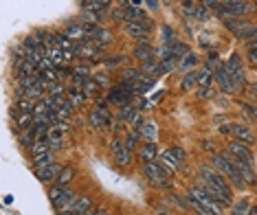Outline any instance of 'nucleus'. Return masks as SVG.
<instances>
[{
	"label": "nucleus",
	"mask_w": 257,
	"mask_h": 215,
	"mask_svg": "<svg viewBox=\"0 0 257 215\" xmlns=\"http://www.w3.org/2000/svg\"><path fill=\"white\" fill-rule=\"evenodd\" d=\"M213 167L218 169L222 176H227L233 187H238V189H244L246 187V180L242 178V173L238 171V167L231 162L229 154H213Z\"/></svg>",
	"instance_id": "f257e3e1"
},
{
	"label": "nucleus",
	"mask_w": 257,
	"mask_h": 215,
	"mask_svg": "<svg viewBox=\"0 0 257 215\" xmlns=\"http://www.w3.org/2000/svg\"><path fill=\"white\" fill-rule=\"evenodd\" d=\"M198 176H200V180L202 182H207V184H211V187H215L218 191H222L227 198L233 200V196H231V187H229V182H227V178L222 176L220 171H215L213 167H209V165H202L198 169Z\"/></svg>",
	"instance_id": "f03ea898"
},
{
	"label": "nucleus",
	"mask_w": 257,
	"mask_h": 215,
	"mask_svg": "<svg viewBox=\"0 0 257 215\" xmlns=\"http://www.w3.org/2000/svg\"><path fill=\"white\" fill-rule=\"evenodd\" d=\"M49 198H51V204H53L58 211H73V207H75V202H77V193H73L70 189H66V187H53L51 189V193H49Z\"/></svg>",
	"instance_id": "7ed1b4c3"
},
{
	"label": "nucleus",
	"mask_w": 257,
	"mask_h": 215,
	"mask_svg": "<svg viewBox=\"0 0 257 215\" xmlns=\"http://www.w3.org/2000/svg\"><path fill=\"white\" fill-rule=\"evenodd\" d=\"M224 27H227L238 40H242V42H253V40H257V24L229 18V20H224Z\"/></svg>",
	"instance_id": "20e7f679"
},
{
	"label": "nucleus",
	"mask_w": 257,
	"mask_h": 215,
	"mask_svg": "<svg viewBox=\"0 0 257 215\" xmlns=\"http://www.w3.org/2000/svg\"><path fill=\"white\" fill-rule=\"evenodd\" d=\"M143 173L147 176V180H150L152 184H156V187H169L172 184V180H169V171L165 167L161 165V162H145L143 165Z\"/></svg>",
	"instance_id": "39448f33"
},
{
	"label": "nucleus",
	"mask_w": 257,
	"mask_h": 215,
	"mask_svg": "<svg viewBox=\"0 0 257 215\" xmlns=\"http://www.w3.org/2000/svg\"><path fill=\"white\" fill-rule=\"evenodd\" d=\"M224 68H227L229 77L233 79V86H235V92H240L246 86V77H244V64L242 59H240V55H231L227 59V64H224Z\"/></svg>",
	"instance_id": "423d86ee"
},
{
	"label": "nucleus",
	"mask_w": 257,
	"mask_h": 215,
	"mask_svg": "<svg viewBox=\"0 0 257 215\" xmlns=\"http://www.w3.org/2000/svg\"><path fill=\"white\" fill-rule=\"evenodd\" d=\"M220 132H222V134H233L238 141L246 143L249 147L255 143V134L251 132L249 125H244V123H231V125H222V127H220Z\"/></svg>",
	"instance_id": "0eeeda50"
},
{
	"label": "nucleus",
	"mask_w": 257,
	"mask_h": 215,
	"mask_svg": "<svg viewBox=\"0 0 257 215\" xmlns=\"http://www.w3.org/2000/svg\"><path fill=\"white\" fill-rule=\"evenodd\" d=\"M92 29L95 27H90V24H86V22H73L64 29V35L68 40H73L75 44L77 42H88L90 35H92Z\"/></svg>",
	"instance_id": "6e6552de"
},
{
	"label": "nucleus",
	"mask_w": 257,
	"mask_h": 215,
	"mask_svg": "<svg viewBox=\"0 0 257 215\" xmlns=\"http://www.w3.org/2000/svg\"><path fill=\"white\" fill-rule=\"evenodd\" d=\"M88 121H90V125L92 127H110V123H112V116H110V112H108V104L106 101H97V106H95V110L88 114Z\"/></svg>",
	"instance_id": "1a4fd4ad"
},
{
	"label": "nucleus",
	"mask_w": 257,
	"mask_h": 215,
	"mask_svg": "<svg viewBox=\"0 0 257 215\" xmlns=\"http://www.w3.org/2000/svg\"><path fill=\"white\" fill-rule=\"evenodd\" d=\"M110 152H112V156H115V161H117L119 167H128L132 162V152L128 150L126 141H121V138H112Z\"/></svg>",
	"instance_id": "9d476101"
},
{
	"label": "nucleus",
	"mask_w": 257,
	"mask_h": 215,
	"mask_svg": "<svg viewBox=\"0 0 257 215\" xmlns=\"http://www.w3.org/2000/svg\"><path fill=\"white\" fill-rule=\"evenodd\" d=\"M189 196H193L200 204H202V207H207L209 211H213L215 215H222V209H224V207H222L220 202H215V200L209 196V193L204 191L202 187H192V189H189Z\"/></svg>",
	"instance_id": "9b49d317"
},
{
	"label": "nucleus",
	"mask_w": 257,
	"mask_h": 215,
	"mask_svg": "<svg viewBox=\"0 0 257 215\" xmlns=\"http://www.w3.org/2000/svg\"><path fill=\"white\" fill-rule=\"evenodd\" d=\"M75 55L79 59H92V61H97L99 57L97 55H101V49L97 46L92 40H88V42H77V46H75Z\"/></svg>",
	"instance_id": "f8f14e48"
},
{
	"label": "nucleus",
	"mask_w": 257,
	"mask_h": 215,
	"mask_svg": "<svg viewBox=\"0 0 257 215\" xmlns=\"http://www.w3.org/2000/svg\"><path fill=\"white\" fill-rule=\"evenodd\" d=\"M183 9H185V15H189L193 20H200V22L211 20V11L207 7H202V4H192L189 0H183Z\"/></svg>",
	"instance_id": "ddd939ff"
},
{
	"label": "nucleus",
	"mask_w": 257,
	"mask_h": 215,
	"mask_svg": "<svg viewBox=\"0 0 257 215\" xmlns=\"http://www.w3.org/2000/svg\"><path fill=\"white\" fill-rule=\"evenodd\" d=\"M62 169L64 167H60L58 162H51V165H44V167H35V176H38L40 182H55Z\"/></svg>",
	"instance_id": "4468645a"
},
{
	"label": "nucleus",
	"mask_w": 257,
	"mask_h": 215,
	"mask_svg": "<svg viewBox=\"0 0 257 215\" xmlns=\"http://www.w3.org/2000/svg\"><path fill=\"white\" fill-rule=\"evenodd\" d=\"M229 154L235 158H240V161H246V162H253V152H251V147L246 145V143L238 141L235 138L233 143H229Z\"/></svg>",
	"instance_id": "2eb2a0df"
},
{
	"label": "nucleus",
	"mask_w": 257,
	"mask_h": 215,
	"mask_svg": "<svg viewBox=\"0 0 257 215\" xmlns=\"http://www.w3.org/2000/svg\"><path fill=\"white\" fill-rule=\"evenodd\" d=\"M126 31L132 35V38L141 40V42H147V35L152 31V24L145 22H126Z\"/></svg>",
	"instance_id": "dca6fc26"
},
{
	"label": "nucleus",
	"mask_w": 257,
	"mask_h": 215,
	"mask_svg": "<svg viewBox=\"0 0 257 215\" xmlns=\"http://www.w3.org/2000/svg\"><path fill=\"white\" fill-rule=\"evenodd\" d=\"M132 55L141 61V64H147V61H154L156 59V53H154V49L147 42H141L134 46V51H132Z\"/></svg>",
	"instance_id": "f3484780"
},
{
	"label": "nucleus",
	"mask_w": 257,
	"mask_h": 215,
	"mask_svg": "<svg viewBox=\"0 0 257 215\" xmlns=\"http://www.w3.org/2000/svg\"><path fill=\"white\" fill-rule=\"evenodd\" d=\"M158 162H161V165L165 167L169 173H172V171H178V169H181V158L174 154V150H165V152H163L161 156H158Z\"/></svg>",
	"instance_id": "a211bd4d"
},
{
	"label": "nucleus",
	"mask_w": 257,
	"mask_h": 215,
	"mask_svg": "<svg viewBox=\"0 0 257 215\" xmlns=\"http://www.w3.org/2000/svg\"><path fill=\"white\" fill-rule=\"evenodd\" d=\"M213 75H215V81H218V86H220V90H222V92H235L233 79L229 77V73H227V68H224V66H218Z\"/></svg>",
	"instance_id": "6ab92c4d"
},
{
	"label": "nucleus",
	"mask_w": 257,
	"mask_h": 215,
	"mask_svg": "<svg viewBox=\"0 0 257 215\" xmlns=\"http://www.w3.org/2000/svg\"><path fill=\"white\" fill-rule=\"evenodd\" d=\"M138 156H141L143 165H145V162H156L158 156H161V152H158L156 143H143L141 150H138Z\"/></svg>",
	"instance_id": "aec40b11"
},
{
	"label": "nucleus",
	"mask_w": 257,
	"mask_h": 215,
	"mask_svg": "<svg viewBox=\"0 0 257 215\" xmlns=\"http://www.w3.org/2000/svg\"><path fill=\"white\" fill-rule=\"evenodd\" d=\"M141 75L145 77V79H150V81H156L158 77L163 75V68H161V61H147V64H143L141 66Z\"/></svg>",
	"instance_id": "412c9836"
},
{
	"label": "nucleus",
	"mask_w": 257,
	"mask_h": 215,
	"mask_svg": "<svg viewBox=\"0 0 257 215\" xmlns=\"http://www.w3.org/2000/svg\"><path fill=\"white\" fill-rule=\"evenodd\" d=\"M90 40L95 42L99 49H104V46H108L112 42V33L108 29H104V27H95L92 29V35H90Z\"/></svg>",
	"instance_id": "4be33fe9"
},
{
	"label": "nucleus",
	"mask_w": 257,
	"mask_h": 215,
	"mask_svg": "<svg viewBox=\"0 0 257 215\" xmlns=\"http://www.w3.org/2000/svg\"><path fill=\"white\" fill-rule=\"evenodd\" d=\"M66 97H68V99L73 101L75 108L84 106L86 101H88V95H86V90L79 88V86H68V88H66Z\"/></svg>",
	"instance_id": "5701e85b"
},
{
	"label": "nucleus",
	"mask_w": 257,
	"mask_h": 215,
	"mask_svg": "<svg viewBox=\"0 0 257 215\" xmlns=\"http://www.w3.org/2000/svg\"><path fill=\"white\" fill-rule=\"evenodd\" d=\"M92 211V200L90 196H79L73 207V213L75 215H81V213H90Z\"/></svg>",
	"instance_id": "b1692460"
},
{
	"label": "nucleus",
	"mask_w": 257,
	"mask_h": 215,
	"mask_svg": "<svg viewBox=\"0 0 257 215\" xmlns=\"http://www.w3.org/2000/svg\"><path fill=\"white\" fill-rule=\"evenodd\" d=\"M213 70L211 68H202V70H198V86L200 88H211V84H213Z\"/></svg>",
	"instance_id": "393cba45"
},
{
	"label": "nucleus",
	"mask_w": 257,
	"mask_h": 215,
	"mask_svg": "<svg viewBox=\"0 0 257 215\" xmlns=\"http://www.w3.org/2000/svg\"><path fill=\"white\" fill-rule=\"evenodd\" d=\"M156 134H158L156 123L147 121L145 125H143V130H141V138H145V143H154V141H156Z\"/></svg>",
	"instance_id": "a878e982"
},
{
	"label": "nucleus",
	"mask_w": 257,
	"mask_h": 215,
	"mask_svg": "<svg viewBox=\"0 0 257 215\" xmlns=\"http://www.w3.org/2000/svg\"><path fill=\"white\" fill-rule=\"evenodd\" d=\"M73 178H75V169L73 167H64L60 171V176H58V180H55V184H58V187H66V184L73 180Z\"/></svg>",
	"instance_id": "bb28decb"
},
{
	"label": "nucleus",
	"mask_w": 257,
	"mask_h": 215,
	"mask_svg": "<svg viewBox=\"0 0 257 215\" xmlns=\"http://www.w3.org/2000/svg\"><path fill=\"white\" fill-rule=\"evenodd\" d=\"M178 66H181V55H169L167 59H161L163 73H172V70L178 68Z\"/></svg>",
	"instance_id": "cd10ccee"
},
{
	"label": "nucleus",
	"mask_w": 257,
	"mask_h": 215,
	"mask_svg": "<svg viewBox=\"0 0 257 215\" xmlns=\"http://www.w3.org/2000/svg\"><path fill=\"white\" fill-rule=\"evenodd\" d=\"M196 84H198V73H193V70H189V73H185L183 81H181V90L189 92V90H192Z\"/></svg>",
	"instance_id": "c85d7f7f"
},
{
	"label": "nucleus",
	"mask_w": 257,
	"mask_h": 215,
	"mask_svg": "<svg viewBox=\"0 0 257 215\" xmlns=\"http://www.w3.org/2000/svg\"><path fill=\"white\" fill-rule=\"evenodd\" d=\"M81 7L88 9V11H97V13H101V11H106V9H108V4H106V2H101V0H81Z\"/></svg>",
	"instance_id": "c756f323"
},
{
	"label": "nucleus",
	"mask_w": 257,
	"mask_h": 215,
	"mask_svg": "<svg viewBox=\"0 0 257 215\" xmlns=\"http://www.w3.org/2000/svg\"><path fill=\"white\" fill-rule=\"evenodd\" d=\"M138 79H143V75H141V70H136V68H126L123 70V84H136Z\"/></svg>",
	"instance_id": "7c9ffc66"
},
{
	"label": "nucleus",
	"mask_w": 257,
	"mask_h": 215,
	"mask_svg": "<svg viewBox=\"0 0 257 215\" xmlns=\"http://www.w3.org/2000/svg\"><path fill=\"white\" fill-rule=\"evenodd\" d=\"M196 64H198V57H196V55H193V53H187V55H183L181 66H178V68L185 70V73H189V70H192Z\"/></svg>",
	"instance_id": "2f4dec72"
},
{
	"label": "nucleus",
	"mask_w": 257,
	"mask_h": 215,
	"mask_svg": "<svg viewBox=\"0 0 257 215\" xmlns=\"http://www.w3.org/2000/svg\"><path fill=\"white\" fill-rule=\"evenodd\" d=\"M251 211V204H249V200H238V202L233 204V209H231V215H249Z\"/></svg>",
	"instance_id": "473e14b6"
},
{
	"label": "nucleus",
	"mask_w": 257,
	"mask_h": 215,
	"mask_svg": "<svg viewBox=\"0 0 257 215\" xmlns=\"http://www.w3.org/2000/svg\"><path fill=\"white\" fill-rule=\"evenodd\" d=\"M187 202H189V207H192V209H193V211H196L198 215H215L213 211H209L207 207H202V204H200V202H198V200L193 198V196H189V193H187Z\"/></svg>",
	"instance_id": "72a5a7b5"
},
{
	"label": "nucleus",
	"mask_w": 257,
	"mask_h": 215,
	"mask_svg": "<svg viewBox=\"0 0 257 215\" xmlns=\"http://www.w3.org/2000/svg\"><path fill=\"white\" fill-rule=\"evenodd\" d=\"M31 161H33L35 167H44V165H51V162H55V154H53V152H46V154H42V156L31 158Z\"/></svg>",
	"instance_id": "f704fd0d"
},
{
	"label": "nucleus",
	"mask_w": 257,
	"mask_h": 215,
	"mask_svg": "<svg viewBox=\"0 0 257 215\" xmlns=\"http://www.w3.org/2000/svg\"><path fill=\"white\" fill-rule=\"evenodd\" d=\"M134 114H136V108L132 106V104L119 108V119L121 121H132V119H134Z\"/></svg>",
	"instance_id": "c9c22d12"
},
{
	"label": "nucleus",
	"mask_w": 257,
	"mask_h": 215,
	"mask_svg": "<svg viewBox=\"0 0 257 215\" xmlns=\"http://www.w3.org/2000/svg\"><path fill=\"white\" fill-rule=\"evenodd\" d=\"M70 75H77V77H90V66L84 64V61H79V64H75L73 68H70Z\"/></svg>",
	"instance_id": "e433bc0d"
},
{
	"label": "nucleus",
	"mask_w": 257,
	"mask_h": 215,
	"mask_svg": "<svg viewBox=\"0 0 257 215\" xmlns=\"http://www.w3.org/2000/svg\"><path fill=\"white\" fill-rule=\"evenodd\" d=\"M145 119H143V114H138V112H136V114H134V119H132L130 121V125H132V132H136V134L138 136H141V130H143V125H145Z\"/></svg>",
	"instance_id": "4c0bfd02"
},
{
	"label": "nucleus",
	"mask_w": 257,
	"mask_h": 215,
	"mask_svg": "<svg viewBox=\"0 0 257 215\" xmlns=\"http://www.w3.org/2000/svg\"><path fill=\"white\" fill-rule=\"evenodd\" d=\"M84 22H86V24H90V27H99V13L84 9Z\"/></svg>",
	"instance_id": "58836bf2"
},
{
	"label": "nucleus",
	"mask_w": 257,
	"mask_h": 215,
	"mask_svg": "<svg viewBox=\"0 0 257 215\" xmlns=\"http://www.w3.org/2000/svg\"><path fill=\"white\" fill-rule=\"evenodd\" d=\"M84 90H86V95L90 97V95H97V92L101 90V86L97 84L95 79H90V77H88V79H86V84H84Z\"/></svg>",
	"instance_id": "ea45409f"
},
{
	"label": "nucleus",
	"mask_w": 257,
	"mask_h": 215,
	"mask_svg": "<svg viewBox=\"0 0 257 215\" xmlns=\"http://www.w3.org/2000/svg\"><path fill=\"white\" fill-rule=\"evenodd\" d=\"M163 38H165L167 46H174V44H176V35H174V31L169 29V27H163Z\"/></svg>",
	"instance_id": "a19ab883"
},
{
	"label": "nucleus",
	"mask_w": 257,
	"mask_h": 215,
	"mask_svg": "<svg viewBox=\"0 0 257 215\" xmlns=\"http://www.w3.org/2000/svg\"><path fill=\"white\" fill-rule=\"evenodd\" d=\"M136 138H141V136L136 134V132H132V134L126 138V145H128V150H130V152H134V150H136Z\"/></svg>",
	"instance_id": "79ce46f5"
},
{
	"label": "nucleus",
	"mask_w": 257,
	"mask_h": 215,
	"mask_svg": "<svg viewBox=\"0 0 257 215\" xmlns=\"http://www.w3.org/2000/svg\"><path fill=\"white\" fill-rule=\"evenodd\" d=\"M242 110H246V112H249V114L257 121V108H255V106H251V104H242Z\"/></svg>",
	"instance_id": "37998d69"
},
{
	"label": "nucleus",
	"mask_w": 257,
	"mask_h": 215,
	"mask_svg": "<svg viewBox=\"0 0 257 215\" xmlns=\"http://www.w3.org/2000/svg\"><path fill=\"white\" fill-rule=\"evenodd\" d=\"M95 81H97L99 86H110V79H108V75H104V73L97 75V77H95Z\"/></svg>",
	"instance_id": "c03bdc74"
},
{
	"label": "nucleus",
	"mask_w": 257,
	"mask_h": 215,
	"mask_svg": "<svg viewBox=\"0 0 257 215\" xmlns=\"http://www.w3.org/2000/svg\"><path fill=\"white\" fill-rule=\"evenodd\" d=\"M246 59H249L251 64L257 66V49H249V53H246Z\"/></svg>",
	"instance_id": "a18cd8bd"
},
{
	"label": "nucleus",
	"mask_w": 257,
	"mask_h": 215,
	"mask_svg": "<svg viewBox=\"0 0 257 215\" xmlns=\"http://www.w3.org/2000/svg\"><path fill=\"white\" fill-rule=\"evenodd\" d=\"M143 2H145L147 7L152 9V11H156V9H158V4H161V2H158V0H143Z\"/></svg>",
	"instance_id": "49530a36"
},
{
	"label": "nucleus",
	"mask_w": 257,
	"mask_h": 215,
	"mask_svg": "<svg viewBox=\"0 0 257 215\" xmlns=\"http://www.w3.org/2000/svg\"><path fill=\"white\" fill-rule=\"evenodd\" d=\"M211 95H213L211 88H202V90L198 92V97H200V99H207V97H211Z\"/></svg>",
	"instance_id": "de8ad7c7"
},
{
	"label": "nucleus",
	"mask_w": 257,
	"mask_h": 215,
	"mask_svg": "<svg viewBox=\"0 0 257 215\" xmlns=\"http://www.w3.org/2000/svg\"><path fill=\"white\" fill-rule=\"evenodd\" d=\"M172 150H174V154H176V156H178V158H181V161H183V158H185V152L181 150V147H172Z\"/></svg>",
	"instance_id": "09e8293b"
},
{
	"label": "nucleus",
	"mask_w": 257,
	"mask_h": 215,
	"mask_svg": "<svg viewBox=\"0 0 257 215\" xmlns=\"http://www.w3.org/2000/svg\"><path fill=\"white\" fill-rule=\"evenodd\" d=\"M123 61H126L123 57H115V59H108V64H110V66H115V64H123Z\"/></svg>",
	"instance_id": "8fccbe9b"
},
{
	"label": "nucleus",
	"mask_w": 257,
	"mask_h": 215,
	"mask_svg": "<svg viewBox=\"0 0 257 215\" xmlns=\"http://www.w3.org/2000/svg\"><path fill=\"white\" fill-rule=\"evenodd\" d=\"M141 4H143V0H130V7H134V9H141Z\"/></svg>",
	"instance_id": "3c124183"
},
{
	"label": "nucleus",
	"mask_w": 257,
	"mask_h": 215,
	"mask_svg": "<svg viewBox=\"0 0 257 215\" xmlns=\"http://www.w3.org/2000/svg\"><path fill=\"white\" fill-rule=\"evenodd\" d=\"M249 49H257V40H253V42H249Z\"/></svg>",
	"instance_id": "603ef678"
},
{
	"label": "nucleus",
	"mask_w": 257,
	"mask_h": 215,
	"mask_svg": "<svg viewBox=\"0 0 257 215\" xmlns=\"http://www.w3.org/2000/svg\"><path fill=\"white\" fill-rule=\"evenodd\" d=\"M95 215H108V213L104 211V209H99V211H95Z\"/></svg>",
	"instance_id": "864d4df0"
},
{
	"label": "nucleus",
	"mask_w": 257,
	"mask_h": 215,
	"mask_svg": "<svg viewBox=\"0 0 257 215\" xmlns=\"http://www.w3.org/2000/svg\"><path fill=\"white\" fill-rule=\"evenodd\" d=\"M251 215H257V207H253V209H251Z\"/></svg>",
	"instance_id": "5fc2aeb1"
},
{
	"label": "nucleus",
	"mask_w": 257,
	"mask_h": 215,
	"mask_svg": "<svg viewBox=\"0 0 257 215\" xmlns=\"http://www.w3.org/2000/svg\"><path fill=\"white\" fill-rule=\"evenodd\" d=\"M253 92H255V97H257V84H253Z\"/></svg>",
	"instance_id": "6e6d98bb"
},
{
	"label": "nucleus",
	"mask_w": 257,
	"mask_h": 215,
	"mask_svg": "<svg viewBox=\"0 0 257 215\" xmlns=\"http://www.w3.org/2000/svg\"><path fill=\"white\" fill-rule=\"evenodd\" d=\"M81 215H95V211H90V213H81Z\"/></svg>",
	"instance_id": "4d7b16f0"
},
{
	"label": "nucleus",
	"mask_w": 257,
	"mask_h": 215,
	"mask_svg": "<svg viewBox=\"0 0 257 215\" xmlns=\"http://www.w3.org/2000/svg\"><path fill=\"white\" fill-rule=\"evenodd\" d=\"M101 2H106V4H110V0H101Z\"/></svg>",
	"instance_id": "13d9d810"
},
{
	"label": "nucleus",
	"mask_w": 257,
	"mask_h": 215,
	"mask_svg": "<svg viewBox=\"0 0 257 215\" xmlns=\"http://www.w3.org/2000/svg\"><path fill=\"white\" fill-rule=\"evenodd\" d=\"M158 215H165V213H158Z\"/></svg>",
	"instance_id": "bf43d9fd"
}]
</instances>
